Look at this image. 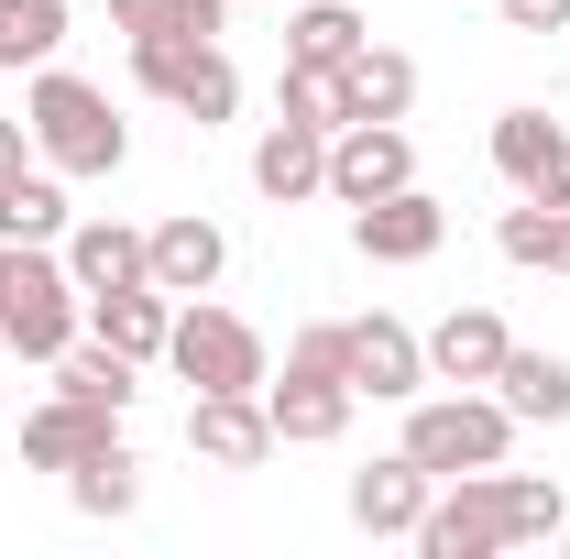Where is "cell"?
I'll return each instance as SVG.
<instances>
[{
    "mask_svg": "<svg viewBox=\"0 0 570 559\" xmlns=\"http://www.w3.org/2000/svg\"><path fill=\"white\" fill-rule=\"evenodd\" d=\"M22 121H33V165H56V176H121L132 165V133H121L110 88H88L67 67H33Z\"/></svg>",
    "mask_w": 570,
    "mask_h": 559,
    "instance_id": "cell-1",
    "label": "cell"
},
{
    "mask_svg": "<svg viewBox=\"0 0 570 559\" xmlns=\"http://www.w3.org/2000/svg\"><path fill=\"white\" fill-rule=\"evenodd\" d=\"M77 330H88V296H77L67 253L56 242H0V341L22 362H56Z\"/></svg>",
    "mask_w": 570,
    "mask_h": 559,
    "instance_id": "cell-2",
    "label": "cell"
},
{
    "mask_svg": "<svg viewBox=\"0 0 570 559\" xmlns=\"http://www.w3.org/2000/svg\"><path fill=\"white\" fill-rule=\"evenodd\" d=\"M417 472H494L504 450H515V418H504V395L483 384H450V395H406V439H395Z\"/></svg>",
    "mask_w": 570,
    "mask_h": 559,
    "instance_id": "cell-3",
    "label": "cell"
},
{
    "mask_svg": "<svg viewBox=\"0 0 570 559\" xmlns=\"http://www.w3.org/2000/svg\"><path fill=\"white\" fill-rule=\"evenodd\" d=\"M165 362H176V384H198V395H264V341H253V318H230L209 296H176Z\"/></svg>",
    "mask_w": 570,
    "mask_h": 559,
    "instance_id": "cell-4",
    "label": "cell"
},
{
    "mask_svg": "<svg viewBox=\"0 0 570 559\" xmlns=\"http://www.w3.org/2000/svg\"><path fill=\"white\" fill-rule=\"evenodd\" d=\"M132 88H154L165 110H187L198 133L242 110V67L219 56V33H154V45H132Z\"/></svg>",
    "mask_w": 570,
    "mask_h": 559,
    "instance_id": "cell-5",
    "label": "cell"
},
{
    "mask_svg": "<svg viewBox=\"0 0 570 559\" xmlns=\"http://www.w3.org/2000/svg\"><path fill=\"white\" fill-rule=\"evenodd\" d=\"M417 549L428 559H494V549H515V538H504V461L494 472H450V483L428 493Z\"/></svg>",
    "mask_w": 570,
    "mask_h": 559,
    "instance_id": "cell-6",
    "label": "cell"
},
{
    "mask_svg": "<svg viewBox=\"0 0 570 559\" xmlns=\"http://www.w3.org/2000/svg\"><path fill=\"white\" fill-rule=\"evenodd\" d=\"M352 373H330V362H285V384L264 373V418H275V450H330L341 428H352Z\"/></svg>",
    "mask_w": 570,
    "mask_h": 559,
    "instance_id": "cell-7",
    "label": "cell"
},
{
    "mask_svg": "<svg viewBox=\"0 0 570 559\" xmlns=\"http://www.w3.org/2000/svg\"><path fill=\"white\" fill-rule=\"evenodd\" d=\"M395 187H417L406 121H341V133H330V198H341V209H373V198H395Z\"/></svg>",
    "mask_w": 570,
    "mask_h": 559,
    "instance_id": "cell-8",
    "label": "cell"
},
{
    "mask_svg": "<svg viewBox=\"0 0 570 559\" xmlns=\"http://www.w3.org/2000/svg\"><path fill=\"white\" fill-rule=\"evenodd\" d=\"M494 176L515 198H538V209H570V133L549 110H504L494 121Z\"/></svg>",
    "mask_w": 570,
    "mask_h": 559,
    "instance_id": "cell-9",
    "label": "cell"
},
{
    "mask_svg": "<svg viewBox=\"0 0 570 559\" xmlns=\"http://www.w3.org/2000/svg\"><path fill=\"white\" fill-rule=\"evenodd\" d=\"M439 242H450V209H439L428 187H395V198L352 209V253L362 264H428Z\"/></svg>",
    "mask_w": 570,
    "mask_h": 559,
    "instance_id": "cell-10",
    "label": "cell"
},
{
    "mask_svg": "<svg viewBox=\"0 0 570 559\" xmlns=\"http://www.w3.org/2000/svg\"><path fill=\"white\" fill-rule=\"evenodd\" d=\"M352 395H373V406L428 395V341L406 318H352Z\"/></svg>",
    "mask_w": 570,
    "mask_h": 559,
    "instance_id": "cell-11",
    "label": "cell"
},
{
    "mask_svg": "<svg viewBox=\"0 0 570 559\" xmlns=\"http://www.w3.org/2000/svg\"><path fill=\"white\" fill-rule=\"evenodd\" d=\"M187 450L219 461V472L275 461V418H264V395H187Z\"/></svg>",
    "mask_w": 570,
    "mask_h": 559,
    "instance_id": "cell-12",
    "label": "cell"
},
{
    "mask_svg": "<svg viewBox=\"0 0 570 559\" xmlns=\"http://www.w3.org/2000/svg\"><path fill=\"white\" fill-rule=\"evenodd\" d=\"M142 253H154V285H165V296H209V285L230 275V242H219V219H198V209L154 219Z\"/></svg>",
    "mask_w": 570,
    "mask_h": 559,
    "instance_id": "cell-13",
    "label": "cell"
},
{
    "mask_svg": "<svg viewBox=\"0 0 570 559\" xmlns=\"http://www.w3.org/2000/svg\"><path fill=\"white\" fill-rule=\"evenodd\" d=\"M110 439H121L110 406H88V395H45V406L22 418V461H33V472H77V461L110 450Z\"/></svg>",
    "mask_w": 570,
    "mask_h": 559,
    "instance_id": "cell-14",
    "label": "cell"
},
{
    "mask_svg": "<svg viewBox=\"0 0 570 559\" xmlns=\"http://www.w3.org/2000/svg\"><path fill=\"white\" fill-rule=\"evenodd\" d=\"M67 275L77 296H110V285H154V253H142V231L132 219H67Z\"/></svg>",
    "mask_w": 570,
    "mask_h": 559,
    "instance_id": "cell-15",
    "label": "cell"
},
{
    "mask_svg": "<svg viewBox=\"0 0 570 559\" xmlns=\"http://www.w3.org/2000/svg\"><path fill=\"white\" fill-rule=\"evenodd\" d=\"M428 493H439V472H417V461L395 450V461H373V472H352V527H362V538H417Z\"/></svg>",
    "mask_w": 570,
    "mask_h": 559,
    "instance_id": "cell-16",
    "label": "cell"
},
{
    "mask_svg": "<svg viewBox=\"0 0 570 559\" xmlns=\"http://www.w3.org/2000/svg\"><path fill=\"white\" fill-rule=\"evenodd\" d=\"M504 351H515V341H504L494 307H450V318L428 330V384H494Z\"/></svg>",
    "mask_w": 570,
    "mask_h": 559,
    "instance_id": "cell-17",
    "label": "cell"
},
{
    "mask_svg": "<svg viewBox=\"0 0 570 559\" xmlns=\"http://www.w3.org/2000/svg\"><path fill=\"white\" fill-rule=\"evenodd\" d=\"M253 187L296 209V198H330V133H307V121H275V133L253 143Z\"/></svg>",
    "mask_w": 570,
    "mask_h": 559,
    "instance_id": "cell-18",
    "label": "cell"
},
{
    "mask_svg": "<svg viewBox=\"0 0 570 559\" xmlns=\"http://www.w3.org/2000/svg\"><path fill=\"white\" fill-rule=\"evenodd\" d=\"M165 330H176V296H165V285H110V296H88V341L132 351V362H165Z\"/></svg>",
    "mask_w": 570,
    "mask_h": 559,
    "instance_id": "cell-19",
    "label": "cell"
},
{
    "mask_svg": "<svg viewBox=\"0 0 570 559\" xmlns=\"http://www.w3.org/2000/svg\"><path fill=\"white\" fill-rule=\"evenodd\" d=\"M494 395H504L515 428H570V362H560V351H504Z\"/></svg>",
    "mask_w": 570,
    "mask_h": 559,
    "instance_id": "cell-20",
    "label": "cell"
},
{
    "mask_svg": "<svg viewBox=\"0 0 570 559\" xmlns=\"http://www.w3.org/2000/svg\"><path fill=\"white\" fill-rule=\"evenodd\" d=\"M341 99H352V121H406V110H417V56L362 45L352 67H341Z\"/></svg>",
    "mask_w": 570,
    "mask_h": 559,
    "instance_id": "cell-21",
    "label": "cell"
},
{
    "mask_svg": "<svg viewBox=\"0 0 570 559\" xmlns=\"http://www.w3.org/2000/svg\"><path fill=\"white\" fill-rule=\"evenodd\" d=\"M362 45V0H307L296 22H285V67H352Z\"/></svg>",
    "mask_w": 570,
    "mask_h": 559,
    "instance_id": "cell-22",
    "label": "cell"
},
{
    "mask_svg": "<svg viewBox=\"0 0 570 559\" xmlns=\"http://www.w3.org/2000/svg\"><path fill=\"white\" fill-rule=\"evenodd\" d=\"M67 176L56 165H22L11 187H0V242H67Z\"/></svg>",
    "mask_w": 570,
    "mask_h": 559,
    "instance_id": "cell-23",
    "label": "cell"
},
{
    "mask_svg": "<svg viewBox=\"0 0 570 559\" xmlns=\"http://www.w3.org/2000/svg\"><path fill=\"white\" fill-rule=\"evenodd\" d=\"M132 351H110V341H67L56 351V395H88V406H110V418H121V406H132Z\"/></svg>",
    "mask_w": 570,
    "mask_h": 559,
    "instance_id": "cell-24",
    "label": "cell"
},
{
    "mask_svg": "<svg viewBox=\"0 0 570 559\" xmlns=\"http://www.w3.org/2000/svg\"><path fill=\"white\" fill-rule=\"evenodd\" d=\"M67 504H77V516H132V504H142V461L121 450V439L88 450V461L67 472Z\"/></svg>",
    "mask_w": 570,
    "mask_h": 559,
    "instance_id": "cell-25",
    "label": "cell"
},
{
    "mask_svg": "<svg viewBox=\"0 0 570 559\" xmlns=\"http://www.w3.org/2000/svg\"><path fill=\"white\" fill-rule=\"evenodd\" d=\"M67 0H0V67H56Z\"/></svg>",
    "mask_w": 570,
    "mask_h": 559,
    "instance_id": "cell-26",
    "label": "cell"
},
{
    "mask_svg": "<svg viewBox=\"0 0 570 559\" xmlns=\"http://www.w3.org/2000/svg\"><path fill=\"white\" fill-rule=\"evenodd\" d=\"M275 121L341 133V121H352V99H341V67H285V77H275Z\"/></svg>",
    "mask_w": 570,
    "mask_h": 559,
    "instance_id": "cell-27",
    "label": "cell"
},
{
    "mask_svg": "<svg viewBox=\"0 0 570 559\" xmlns=\"http://www.w3.org/2000/svg\"><path fill=\"white\" fill-rule=\"evenodd\" d=\"M219 11H230V0H110V22H121L132 45H154V33H219Z\"/></svg>",
    "mask_w": 570,
    "mask_h": 559,
    "instance_id": "cell-28",
    "label": "cell"
},
{
    "mask_svg": "<svg viewBox=\"0 0 570 559\" xmlns=\"http://www.w3.org/2000/svg\"><path fill=\"white\" fill-rule=\"evenodd\" d=\"M570 527V504H560V483H538V472H504V538L527 549V538H560Z\"/></svg>",
    "mask_w": 570,
    "mask_h": 559,
    "instance_id": "cell-29",
    "label": "cell"
},
{
    "mask_svg": "<svg viewBox=\"0 0 570 559\" xmlns=\"http://www.w3.org/2000/svg\"><path fill=\"white\" fill-rule=\"evenodd\" d=\"M494 253H504V264H527V275H538V264H560V209L515 198V209L494 219Z\"/></svg>",
    "mask_w": 570,
    "mask_h": 559,
    "instance_id": "cell-30",
    "label": "cell"
},
{
    "mask_svg": "<svg viewBox=\"0 0 570 559\" xmlns=\"http://www.w3.org/2000/svg\"><path fill=\"white\" fill-rule=\"evenodd\" d=\"M504 33H570V0H494Z\"/></svg>",
    "mask_w": 570,
    "mask_h": 559,
    "instance_id": "cell-31",
    "label": "cell"
},
{
    "mask_svg": "<svg viewBox=\"0 0 570 559\" xmlns=\"http://www.w3.org/2000/svg\"><path fill=\"white\" fill-rule=\"evenodd\" d=\"M22 165H33V121H0V187H11Z\"/></svg>",
    "mask_w": 570,
    "mask_h": 559,
    "instance_id": "cell-32",
    "label": "cell"
},
{
    "mask_svg": "<svg viewBox=\"0 0 570 559\" xmlns=\"http://www.w3.org/2000/svg\"><path fill=\"white\" fill-rule=\"evenodd\" d=\"M549 275H570V209H560V264H549Z\"/></svg>",
    "mask_w": 570,
    "mask_h": 559,
    "instance_id": "cell-33",
    "label": "cell"
},
{
    "mask_svg": "<svg viewBox=\"0 0 570 559\" xmlns=\"http://www.w3.org/2000/svg\"><path fill=\"white\" fill-rule=\"evenodd\" d=\"M560 538H570V527H560Z\"/></svg>",
    "mask_w": 570,
    "mask_h": 559,
    "instance_id": "cell-34",
    "label": "cell"
}]
</instances>
